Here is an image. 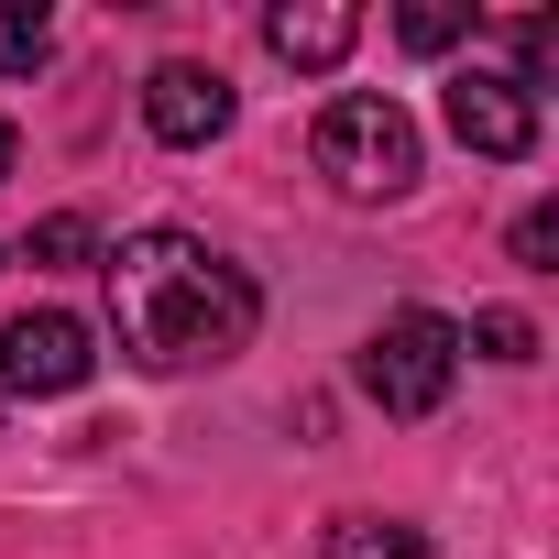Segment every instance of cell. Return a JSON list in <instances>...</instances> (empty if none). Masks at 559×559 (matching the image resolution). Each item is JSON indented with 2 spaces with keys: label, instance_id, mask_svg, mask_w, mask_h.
<instances>
[{
  "label": "cell",
  "instance_id": "2",
  "mask_svg": "<svg viewBox=\"0 0 559 559\" xmlns=\"http://www.w3.org/2000/svg\"><path fill=\"white\" fill-rule=\"evenodd\" d=\"M319 165L352 187V198H406L417 187V121L384 99V88H341L319 110Z\"/></svg>",
  "mask_w": 559,
  "mask_h": 559
},
{
  "label": "cell",
  "instance_id": "6",
  "mask_svg": "<svg viewBox=\"0 0 559 559\" xmlns=\"http://www.w3.org/2000/svg\"><path fill=\"white\" fill-rule=\"evenodd\" d=\"M143 121H154V143L198 154V143H219V132H230V78L176 56V67H154V78H143Z\"/></svg>",
  "mask_w": 559,
  "mask_h": 559
},
{
  "label": "cell",
  "instance_id": "9",
  "mask_svg": "<svg viewBox=\"0 0 559 559\" xmlns=\"http://www.w3.org/2000/svg\"><path fill=\"white\" fill-rule=\"evenodd\" d=\"M56 56V23H45V0H0V78H23Z\"/></svg>",
  "mask_w": 559,
  "mask_h": 559
},
{
  "label": "cell",
  "instance_id": "8",
  "mask_svg": "<svg viewBox=\"0 0 559 559\" xmlns=\"http://www.w3.org/2000/svg\"><path fill=\"white\" fill-rule=\"evenodd\" d=\"M319 559H439V548H428L417 526H395V515H341Z\"/></svg>",
  "mask_w": 559,
  "mask_h": 559
},
{
  "label": "cell",
  "instance_id": "5",
  "mask_svg": "<svg viewBox=\"0 0 559 559\" xmlns=\"http://www.w3.org/2000/svg\"><path fill=\"white\" fill-rule=\"evenodd\" d=\"M439 110H450V132H461L483 165H526V154H537V99H526L515 78H493V67H461Z\"/></svg>",
  "mask_w": 559,
  "mask_h": 559
},
{
  "label": "cell",
  "instance_id": "3",
  "mask_svg": "<svg viewBox=\"0 0 559 559\" xmlns=\"http://www.w3.org/2000/svg\"><path fill=\"white\" fill-rule=\"evenodd\" d=\"M450 384H461V330H450L439 308H395V319L362 341V395H373L384 417H439Z\"/></svg>",
  "mask_w": 559,
  "mask_h": 559
},
{
  "label": "cell",
  "instance_id": "12",
  "mask_svg": "<svg viewBox=\"0 0 559 559\" xmlns=\"http://www.w3.org/2000/svg\"><path fill=\"white\" fill-rule=\"evenodd\" d=\"M472 352H493V362H537V330H526L515 308H483V319H472Z\"/></svg>",
  "mask_w": 559,
  "mask_h": 559
},
{
  "label": "cell",
  "instance_id": "13",
  "mask_svg": "<svg viewBox=\"0 0 559 559\" xmlns=\"http://www.w3.org/2000/svg\"><path fill=\"white\" fill-rule=\"evenodd\" d=\"M515 252L548 263V252H559V209H526V219H515Z\"/></svg>",
  "mask_w": 559,
  "mask_h": 559
},
{
  "label": "cell",
  "instance_id": "14",
  "mask_svg": "<svg viewBox=\"0 0 559 559\" xmlns=\"http://www.w3.org/2000/svg\"><path fill=\"white\" fill-rule=\"evenodd\" d=\"M12 154H23V143H12V121H0V176H12Z\"/></svg>",
  "mask_w": 559,
  "mask_h": 559
},
{
  "label": "cell",
  "instance_id": "4",
  "mask_svg": "<svg viewBox=\"0 0 559 559\" xmlns=\"http://www.w3.org/2000/svg\"><path fill=\"white\" fill-rule=\"evenodd\" d=\"M88 373H99V341L67 308H23L0 330V395H78Z\"/></svg>",
  "mask_w": 559,
  "mask_h": 559
},
{
  "label": "cell",
  "instance_id": "15",
  "mask_svg": "<svg viewBox=\"0 0 559 559\" xmlns=\"http://www.w3.org/2000/svg\"><path fill=\"white\" fill-rule=\"evenodd\" d=\"M0 406H12V395H0Z\"/></svg>",
  "mask_w": 559,
  "mask_h": 559
},
{
  "label": "cell",
  "instance_id": "11",
  "mask_svg": "<svg viewBox=\"0 0 559 559\" xmlns=\"http://www.w3.org/2000/svg\"><path fill=\"white\" fill-rule=\"evenodd\" d=\"M23 252H34V263H88V252H99V230H88L78 209H56V219H45V230L23 241Z\"/></svg>",
  "mask_w": 559,
  "mask_h": 559
},
{
  "label": "cell",
  "instance_id": "1",
  "mask_svg": "<svg viewBox=\"0 0 559 559\" xmlns=\"http://www.w3.org/2000/svg\"><path fill=\"white\" fill-rule=\"evenodd\" d=\"M263 297L230 252H209L198 230H132L110 252V330L143 373H198V362H230L252 341Z\"/></svg>",
  "mask_w": 559,
  "mask_h": 559
},
{
  "label": "cell",
  "instance_id": "10",
  "mask_svg": "<svg viewBox=\"0 0 559 559\" xmlns=\"http://www.w3.org/2000/svg\"><path fill=\"white\" fill-rule=\"evenodd\" d=\"M461 23H472V12H450V0H417V12H395V45H406V56H450Z\"/></svg>",
  "mask_w": 559,
  "mask_h": 559
},
{
  "label": "cell",
  "instance_id": "7",
  "mask_svg": "<svg viewBox=\"0 0 559 559\" xmlns=\"http://www.w3.org/2000/svg\"><path fill=\"white\" fill-rule=\"evenodd\" d=\"M352 34H362V12H352V0H274V12H263V45L274 56H286V67H341L352 56Z\"/></svg>",
  "mask_w": 559,
  "mask_h": 559
}]
</instances>
